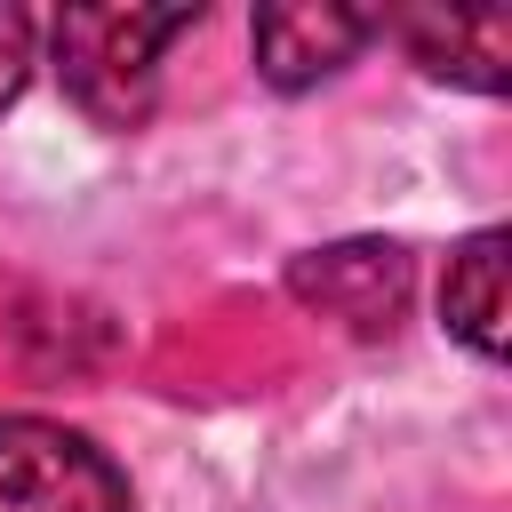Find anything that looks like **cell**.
<instances>
[{
    "mask_svg": "<svg viewBox=\"0 0 512 512\" xmlns=\"http://www.w3.org/2000/svg\"><path fill=\"white\" fill-rule=\"evenodd\" d=\"M192 24L200 8H64L48 40H56V72L72 104L104 128H136L152 112L168 40H184Z\"/></svg>",
    "mask_w": 512,
    "mask_h": 512,
    "instance_id": "1",
    "label": "cell"
},
{
    "mask_svg": "<svg viewBox=\"0 0 512 512\" xmlns=\"http://www.w3.org/2000/svg\"><path fill=\"white\" fill-rule=\"evenodd\" d=\"M0 512H128V480L88 432L0 416Z\"/></svg>",
    "mask_w": 512,
    "mask_h": 512,
    "instance_id": "2",
    "label": "cell"
},
{
    "mask_svg": "<svg viewBox=\"0 0 512 512\" xmlns=\"http://www.w3.org/2000/svg\"><path fill=\"white\" fill-rule=\"evenodd\" d=\"M376 32H384V16H360V8H336V0H280V8L256 16V72L296 96V88L336 80Z\"/></svg>",
    "mask_w": 512,
    "mask_h": 512,
    "instance_id": "3",
    "label": "cell"
},
{
    "mask_svg": "<svg viewBox=\"0 0 512 512\" xmlns=\"http://www.w3.org/2000/svg\"><path fill=\"white\" fill-rule=\"evenodd\" d=\"M392 32L448 88H472V96L512 88V24L504 16H392Z\"/></svg>",
    "mask_w": 512,
    "mask_h": 512,
    "instance_id": "4",
    "label": "cell"
},
{
    "mask_svg": "<svg viewBox=\"0 0 512 512\" xmlns=\"http://www.w3.org/2000/svg\"><path fill=\"white\" fill-rule=\"evenodd\" d=\"M504 256H512V232L504 224H480L456 256H448V280H440V320L464 352H480L488 368L504 360Z\"/></svg>",
    "mask_w": 512,
    "mask_h": 512,
    "instance_id": "5",
    "label": "cell"
},
{
    "mask_svg": "<svg viewBox=\"0 0 512 512\" xmlns=\"http://www.w3.org/2000/svg\"><path fill=\"white\" fill-rule=\"evenodd\" d=\"M400 288H408V248H376V240L328 248L320 264H296V296H312V304H328L360 328H392Z\"/></svg>",
    "mask_w": 512,
    "mask_h": 512,
    "instance_id": "6",
    "label": "cell"
},
{
    "mask_svg": "<svg viewBox=\"0 0 512 512\" xmlns=\"http://www.w3.org/2000/svg\"><path fill=\"white\" fill-rule=\"evenodd\" d=\"M24 80H32V16L0 8V112L24 96Z\"/></svg>",
    "mask_w": 512,
    "mask_h": 512,
    "instance_id": "7",
    "label": "cell"
}]
</instances>
